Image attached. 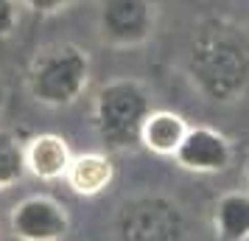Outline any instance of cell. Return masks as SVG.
Here are the masks:
<instances>
[{"instance_id":"5","label":"cell","mask_w":249,"mask_h":241,"mask_svg":"<svg viewBox=\"0 0 249 241\" xmlns=\"http://www.w3.org/2000/svg\"><path fill=\"white\" fill-rule=\"evenodd\" d=\"M9 227L20 241H62L70 230V216L68 207L53 196L34 194L12 207Z\"/></svg>"},{"instance_id":"13","label":"cell","mask_w":249,"mask_h":241,"mask_svg":"<svg viewBox=\"0 0 249 241\" xmlns=\"http://www.w3.org/2000/svg\"><path fill=\"white\" fill-rule=\"evenodd\" d=\"M73 3H79V0H20V6H25L28 12H34V14H42V17L68 12Z\"/></svg>"},{"instance_id":"9","label":"cell","mask_w":249,"mask_h":241,"mask_svg":"<svg viewBox=\"0 0 249 241\" xmlns=\"http://www.w3.org/2000/svg\"><path fill=\"white\" fill-rule=\"evenodd\" d=\"M188 129H191L188 121L179 112L151 110V115L143 124V132H140V146L148 149L151 154H160V157H174L188 135Z\"/></svg>"},{"instance_id":"10","label":"cell","mask_w":249,"mask_h":241,"mask_svg":"<svg viewBox=\"0 0 249 241\" xmlns=\"http://www.w3.org/2000/svg\"><path fill=\"white\" fill-rule=\"evenodd\" d=\"M213 227L221 241L249 239V191H230L213 207Z\"/></svg>"},{"instance_id":"14","label":"cell","mask_w":249,"mask_h":241,"mask_svg":"<svg viewBox=\"0 0 249 241\" xmlns=\"http://www.w3.org/2000/svg\"><path fill=\"white\" fill-rule=\"evenodd\" d=\"M3 104H6V90H3V81H0V110H3Z\"/></svg>"},{"instance_id":"3","label":"cell","mask_w":249,"mask_h":241,"mask_svg":"<svg viewBox=\"0 0 249 241\" xmlns=\"http://www.w3.org/2000/svg\"><path fill=\"white\" fill-rule=\"evenodd\" d=\"M148 115L151 95L135 79L107 81L92 98V127L109 149L124 151L140 146V132Z\"/></svg>"},{"instance_id":"1","label":"cell","mask_w":249,"mask_h":241,"mask_svg":"<svg viewBox=\"0 0 249 241\" xmlns=\"http://www.w3.org/2000/svg\"><path fill=\"white\" fill-rule=\"evenodd\" d=\"M188 73L207 101H241L249 90V39L244 28L224 20L202 25L188 51Z\"/></svg>"},{"instance_id":"15","label":"cell","mask_w":249,"mask_h":241,"mask_svg":"<svg viewBox=\"0 0 249 241\" xmlns=\"http://www.w3.org/2000/svg\"><path fill=\"white\" fill-rule=\"evenodd\" d=\"M244 177H247V183H249V160H247V166H244Z\"/></svg>"},{"instance_id":"2","label":"cell","mask_w":249,"mask_h":241,"mask_svg":"<svg viewBox=\"0 0 249 241\" xmlns=\"http://www.w3.org/2000/svg\"><path fill=\"white\" fill-rule=\"evenodd\" d=\"M92 76L90 54L76 42H48L36 48L25 68V90L42 107L62 110L84 95Z\"/></svg>"},{"instance_id":"8","label":"cell","mask_w":249,"mask_h":241,"mask_svg":"<svg viewBox=\"0 0 249 241\" xmlns=\"http://www.w3.org/2000/svg\"><path fill=\"white\" fill-rule=\"evenodd\" d=\"M115 177V166L109 160V154L104 151H81L73 154V160L68 166L65 183L70 185V191L79 196H98L101 191L109 188Z\"/></svg>"},{"instance_id":"11","label":"cell","mask_w":249,"mask_h":241,"mask_svg":"<svg viewBox=\"0 0 249 241\" xmlns=\"http://www.w3.org/2000/svg\"><path fill=\"white\" fill-rule=\"evenodd\" d=\"M25 174H28V168H25V146L17 140L12 129L0 127V194L14 188Z\"/></svg>"},{"instance_id":"4","label":"cell","mask_w":249,"mask_h":241,"mask_svg":"<svg viewBox=\"0 0 249 241\" xmlns=\"http://www.w3.org/2000/svg\"><path fill=\"white\" fill-rule=\"evenodd\" d=\"M95 28L101 42L112 48H140L154 37V0H95Z\"/></svg>"},{"instance_id":"7","label":"cell","mask_w":249,"mask_h":241,"mask_svg":"<svg viewBox=\"0 0 249 241\" xmlns=\"http://www.w3.org/2000/svg\"><path fill=\"white\" fill-rule=\"evenodd\" d=\"M70 160H73V154H70L68 140L62 135L45 132V135H34L25 143V168L42 183L65 180Z\"/></svg>"},{"instance_id":"12","label":"cell","mask_w":249,"mask_h":241,"mask_svg":"<svg viewBox=\"0 0 249 241\" xmlns=\"http://www.w3.org/2000/svg\"><path fill=\"white\" fill-rule=\"evenodd\" d=\"M20 25V0H0V39H9Z\"/></svg>"},{"instance_id":"6","label":"cell","mask_w":249,"mask_h":241,"mask_svg":"<svg viewBox=\"0 0 249 241\" xmlns=\"http://www.w3.org/2000/svg\"><path fill=\"white\" fill-rule=\"evenodd\" d=\"M174 160L182 171L221 174L232 166V143L213 127H191Z\"/></svg>"}]
</instances>
